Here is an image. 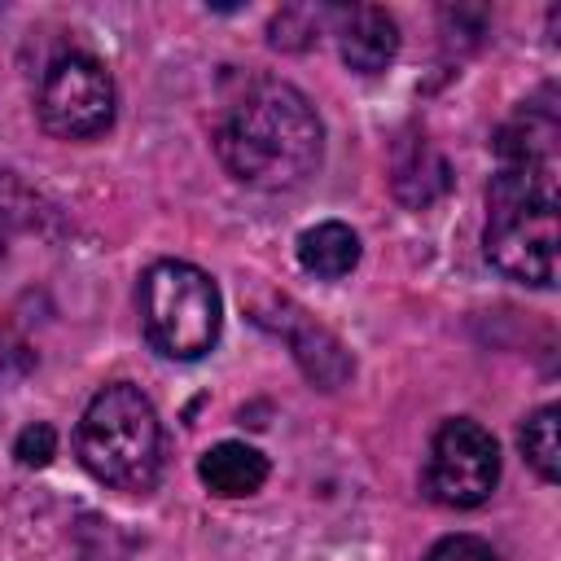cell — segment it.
Segmentation results:
<instances>
[{
    "label": "cell",
    "mask_w": 561,
    "mask_h": 561,
    "mask_svg": "<svg viewBox=\"0 0 561 561\" xmlns=\"http://www.w3.org/2000/svg\"><path fill=\"white\" fill-rule=\"evenodd\" d=\"M31 215H35V202H31L26 184H22L13 171L0 167V259L9 254L13 237L31 224Z\"/></svg>",
    "instance_id": "obj_14"
},
{
    "label": "cell",
    "mask_w": 561,
    "mask_h": 561,
    "mask_svg": "<svg viewBox=\"0 0 561 561\" xmlns=\"http://www.w3.org/2000/svg\"><path fill=\"white\" fill-rule=\"evenodd\" d=\"M35 110L39 123L61 140L101 136L114 123V79L96 57L66 53L44 70Z\"/></svg>",
    "instance_id": "obj_5"
},
{
    "label": "cell",
    "mask_w": 561,
    "mask_h": 561,
    "mask_svg": "<svg viewBox=\"0 0 561 561\" xmlns=\"http://www.w3.org/2000/svg\"><path fill=\"white\" fill-rule=\"evenodd\" d=\"M320 18H329V9H316V18H311V9H285L272 22V44L276 48H307V44H316Z\"/></svg>",
    "instance_id": "obj_15"
},
{
    "label": "cell",
    "mask_w": 561,
    "mask_h": 561,
    "mask_svg": "<svg viewBox=\"0 0 561 561\" xmlns=\"http://www.w3.org/2000/svg\"><path fill=\"white\" fill-rule=\"evenodd\" d=\"M557 416H561V408L557 403H548V408H539L526 425H522V451H526V460H530V469L543 478V482H557L561 478V443H557Z\"/></svg>",
    "instance_id": "obj_13"
},
{
    "label": "cell",
    "mask_w": 561,
    "mask_h": 561,
    "mask_svg": "<svg viewBox=\"0 0 561 561\" xmlns=\"http://www.w3.org/2000/svg\"><path fill=\"white\" fill-rule=\"evenodd\" d=\"M298 263L320 280H342L359 263V237L346 224L324 219L298 237Z\"/></svg>",
    "instance_id": "obj_12"
},
{
    "label": "cell",
    "mask_w": 561,
    "mask_h": 561,
    "mask_svg": "<svg viewBox=\"0 0 561 561\" xmlns=\"http://www.w3.org/2000/svg\"><path fill=\"white\" fill-rule=\"evenodd\" d=\"M552 88H543L535 101H526L495 136V153L500 162H552L557 167V140H561V123H557V105H552Z\"/></svg>",
    "instance_id": "obj_9"
},
{
    "label": "cell",
    "mask_w": 561,
    "mask_h": 561,
    "mask_svg": "<svg viewBox=\"0 0 561 561\" xmlns=\"http://www.w3.org/2000/svg\"><path fill=\"white\" fill-rule=\"evenodd\" d=\"M224 302L215 280L180 259H162L140 276V329L167 359H202L219 337Z\"/></svg>",
    "instance_id": "obj_4"
},
{
    "label": "cell",
    "mask_w": 561,
    "mask_h": 561,
    "mask_svg": "<svg viewBox=\"0 0 561 561\" xmlns=\"http://www.w3.org/2000/svg\"><path fill=\"white\" fill-rule=\"evenodd\" d=\"M197 473L202 482L224 495V500H241V495H254L263 482H267V456L254 451L250 443H215L202 460H197Z\"/></svg>",
    "instance_id": "obj_10"
},
{
    "label": "cell",
    "mask_w": 561,
    "mask_h": 561,
    "mask_svg": "<svg viewBox=\"0 0 561 561\" xmlns=\"http://www.w3.org/2000/svg\"><path fill=\"white\" fill-rule=\"evenodd\" d=\"M495 482H500L495 438L469 416L443 421L430 443V460H425L430 500L447 504V508H478L482 500H491Z\"/></svg>",
    "instance_id": "obj_6"
},
{
    "label": "cell",
    "mask_w": 561,
    "mask_h": 561,
    "mask_svg": "<svg viewBox=\"0 0 561 561\" xmlns=\"http://www.w3.org/2000/svg\"><path fill=\"white\" fill-rule=\"evenodd\" d=\"M215 153L232 180L280 193L316 175L324 153V127L294 83L263 75L228 101L215 127Z\"/></svg>",
    "instance_id": "obj_1"
},
{
    "label": "cell",
    "mask_w": 561,
    "mask_h": 561,
    "mask_svg": "<svg viewBox=\"0 0 561 561\" xmlns=\"http://www.w3.org/2000/svg\"><path fill=\"white\" fill-rule=\"evenodd\" d=\"M276 316H280V320H267V316H259V320L272 324V329L289 342L298 368H302L320 390H337V386L351 377V359H346L342 342H337L329 329H320L316 320H307V311H298V307L285 302V298H280Z\"/></svg>",
    "instance_id": "obj_8"
},
{
    "label": "cell",
    "mask_w": 561,
    "mask_h": 561,
    "mask_svg": "<svg viewBox=\"0 0 561 561\" xmlns=\"http://www.w3.org/2000/svg\"><path fill=\"white\" fill-rule=\"evenodd\" d=\"M333 35L342 48V61L355 75H381L394 53H399V26L386 9L377 4H351V9H329Z\"/></svg>",
    "instance_id": "obj_7"
},
{
    "label": "cell",
    "mask_w": 561,
    "mask_h": 561,
    "mask_svg": "<svg viewBox=\"0 0 561 561\" xmlns=\"http://www.w3.org/2000/svg\"><path fill=\"white\" fill-rule=\"evenodd\" d=\"M53 451H57V434H53V425H44V421L26 425V430L18 434V443H13V456H18L26 469L48 465V460H53Z\"/></svg>",
    "instance_id": "obj_16"
},
{
    "label": "cell",
    "mask_w": 561,
    "mask_h": 561,
    "mask_svg": "<svg viewBox=\"0 0 561 561\" xmlns=\"http://www.w3.org/2000/svg\"><path fill=\"white\" fill-rule=\"evenodd\" d=\"M75 451L96 482L118 491H149L162 473V425L153 403L131 381L96 390L79 421Z\"/></svg>",
    "instance_id": "obj_3"
},
{
    "label": "cell",
    "mask_w": 561,
    "mask_h": 561,
    "mask_svg": "<svg viewBox=\"0 0 561 561\" xmlns=\"http://www.w3.org/2000/svg\"><path fill=\"white\" fill-rule=\"evenodd\" d=\"M447 184H451V171H447L443 153L425 136H416V140H408L399 149V158H394V193H399V202L430 206L434 197L447 193Z\"/></svg>",
    "instance_id": "obj_11"
},
{
    "label": "cell",
    "mask_w": 561,
    "mask_h": 561,
    "mask_svg": "<svg viewBox=\"0 0 561 561\" xmlns=\"http://www.w3.org/2000/svg\"><path fill=\"white\" fill-rule=\"evenodd\" d=\"M18 368H26V346H22L13 333L0 329V377H9V373H18Z\"/></svg>",
    "instance_id": "obj_18"
},
{
    "label": "cell",
    "mask_w": 561,
    "mask_h": 561,
    "mask_svg": "<svg viewBox=\"0 0 561 561\" xmlns=\"http://www.w3.org/2000/svg\"><path fill=\"white\" fill-rule=\"evenodd\" d=\"M425 561H500V557H495V548L482 543L478 535H447V539H438V543L425 552Z\"/></svg>",
    "instance_id": "obj_17"
},
{
    "label": "cell",
    "mask_w": 561,
    "mask_h": 561,
    "mask_svg": "<svg viewBox=\"0 0 561 561\" xmlns=\"http://www.w3.org/2000/svg\"><path fill=\"white\" fill-rule=\"evenodd\" d=\"M486 259L522 285H557V167L500 162L486 188Z\"/></svg>",
    "instance_id": "obj_2"
}]
</instances>
